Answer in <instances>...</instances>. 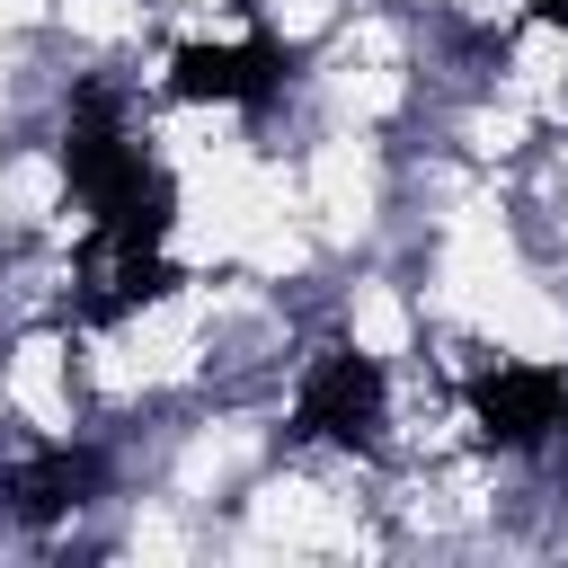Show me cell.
<instances>
[{
    "instance_id": "cell-4",
    "label": "cell",
    "mask_w": 568,
    "mask_h": 568,
    "mask_svg": "<svg viewBox=\"0 0 568 568\" xmlns=\"http://www.w3.org/2000/svg\"><path fill=\"white\" fill-rule=\"evenodd\" d=\"M71 284H80V320H124V311H142V302H169V293H178V266L160 257V240L89 231Z\"/></svg>"
},
{
    "instance_id": "cell-2",
    "label": "cell",
    "mask_w": 568,
    "mask_h": 568,
    "mask_svg": "<svg viewBox=\"0 0 568 568\" xmlns=\"http://www.w3.org/2000/svg\"><path fill=\"white\" fill-rule=\"evenodd\" d=\"M382 408H390L382 364L355 355V346H328V355L302 373V390H293V435L337 444V453H373V444H382Z\"/></svg>"
},
{
    "instance_id": "cell-5",
    "label": "cell",
    "mask_w": 568,
    "mask_h": 568,
    "mask_svg": "<svg viewBox=\"0 0 568 568\" xmlns=\"http://www.w3.org/2000/svg\"><path fill=\"white\" fill-rule=\"evenodd\" d=\"M293 80V44L248 36V44H178L169 53V89L178 98H213V106H266Z\"/></svg>"
},
{
    "instance_id": "cell-7",
    "label": "cell",
    "mask_w": 568,
    "mask_h": 568,
    "mask_svg": "<svg viewBox=\"0 0 568 568\" xmlns=\"http://www.w3.org/2000/svg\"><path fill=\"white\" fill-rule=\"evenodd\" d=\"M532 18H541V27H559V36H568V0H532Z\"/></svg>"
},
{
    "instance_id": "cell-3",
    "label": "cell",
    "mask_w": 568,
    "mask_h": 568,
    "mask_svg": "<svg viewBox=\"0 0 568 568\" xmlns=\"http://www.w3.org/2000/svg\"><path fill=\"white\" fill-rule=\"evenodd\" d=\"M470 417H479V435L497 453H532V444H550L568 426V373H550V364H497V373L470 382Z\"/></svg>"
},
{
    "instance_id": "cell-1",
    "label": "cell",
    "mask_w": 568,
    "mask_h": 568,
    "mask_svg": "<svg viewBox=\"0 0 568 568\" xmlns=\"http://www.w3.org/2000/svg\"><path fill=\"white\" fill-rule=\"evenodd\" d=\"M62 178H71V195L89 204V222H98V231H124V240H160L169 213H178L169 169L115 124V98H106V89H89V98L71 106V124H62Z\"/></svg>"
},
{
    "instance_id": "cell-6",
    "label": "cell",
    "mask_w": 568,
    "mask_h": 568,
    "mask_svg": "<svg viewBox=\"0 0 568 568\" xmlns=\"http://www.w3.org/2000/svg\"><path fill=\"white\" fill-rule=\"evenodd\" d=\"M89 488H98V453L89 444H53V453H36V462H18L9 479H0V497H9V515L18 524H62L71 506H89Z\"/></svg>"
}]
</instances>
